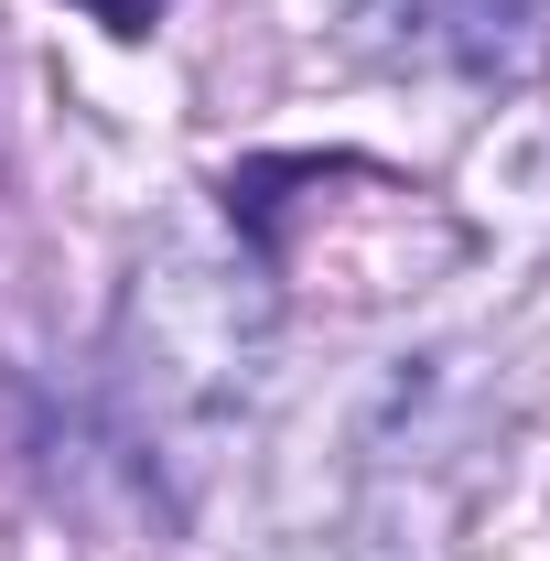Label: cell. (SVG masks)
I'll return each mask as SVG.
<instances>
[{
  "mask_svg": "<svg viewBox=\"0 0 550 561\" xmlns=\"http://www.w3.org/2000/svg\"><path fill=\"white\" fill-rule=\"evenodd\" d=\"M389 66L443 76H529V0H367L356 11Z\"/></svg>",
  "mask_w": 550,
  "mask_h": 561,
  "instance_id": "cell-1",
  "label": "cell"
},
{
  "mask_svg": "<svg viewBox=\"0 0 550 561\" xmlns=\"http://www.w3.org/2000/svg\"><path fill=\"white\" fill-rule=\"evenodd\" d=\"M87 22H108V33H151L162 22V0H76Z\"/></svg>",
  "mask_w": 550,
  "mask_h": 561,
  "instance_id": "cell-2",
  "label": "cell"
},
{
  "mask_svg": "<svg viewBox=\"0 0 550 561\" xmlns=\"http://www.w3.org/2000/svg\"><path fill=\"white\" fill-rule=\"evenodd\" d=\"M302 561H345V551H302Z\"/></svg>",
  "mask_w": 550,
  "mask_h": 561,
  "instance_id": "cell-3",
  "label": "cell"
}]
</instances>
